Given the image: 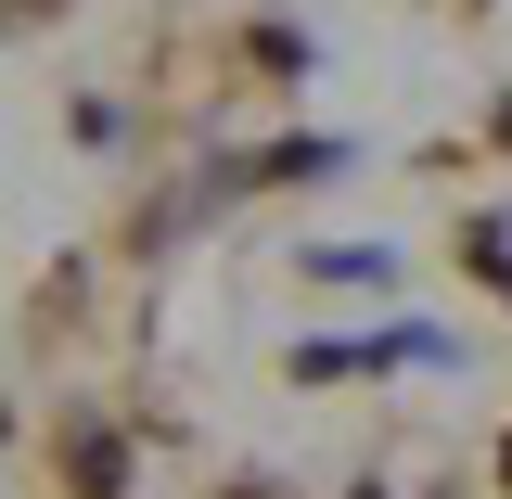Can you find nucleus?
Instances as JSON below:
<instances>
[{
    "instance_id": "obj_1",
    "label": "nucleus",
    "mask_w": 512,
    "mask_h": 499,
    "mask_svg": "<svg viewBox=\"0 0 512 499\" xmlns=\"http://www.w3.org/2000/svg\"><path fill=\"white\" fill-rule=\"evenodd\" d=\"M461 256L487 269V295H500V308H512V218H474V231H461Z\"/></svg>"
},
{
    "instance_id": "obj_2",
    "label": "nucleus",
    "mask_w": 512,
    "mask_h": 499,
    "mask_svg": "<svg viewBox=\"0 0 512 499\" xmlns=\"http://www.w3.org/2000/svg\"><path fill=\"white\" fill-rule=\"evenodd\" d=\"M333 167H346L333 141H269V154H256V180H333Z\"/></svg>"
},
{
    "instance_id": "obj_3",
    "label": "nucleus",
    "mask_w": 512,
    "mask_h": 499,
    "mask_svg": "<svg viewBox=\"0 0 512 499\" xmlns=\"http://www.w3.org/2000/svg\"><path fill=\"white\" fill-rule=\"evenodd\" d=\"M308 282H384V244H320Z\"/></svg>"
},
{
    "instance_id": "obj_4",
    "label": "nucleus",
    "mask_w": 512,
    "mask_h": 499,
    "mask_svg": "<svg viewBox=\"0 0 512 499\" xmlns=\"http://www.w3.org/2000/svg\"><path fill=\"white\" fill-rule=\"evenodd\" d=\"M500 487H512V436H500Z\"/></svg>"
},
{
    "instance_id": "obj_5",
    "label": "nucleus",
    "mask_w": 512,
    "mask_h": 499,
    "mask_svg": "<svg viewBox=\"0 0 512 499\" xmlns=\"http://www.w3.org/2000/svg\"><path fill=\"white\" fill-rule=\"evenodd\" d=\"M500 128H512V116H500Z\"/></svg>"
}]
</instances>
